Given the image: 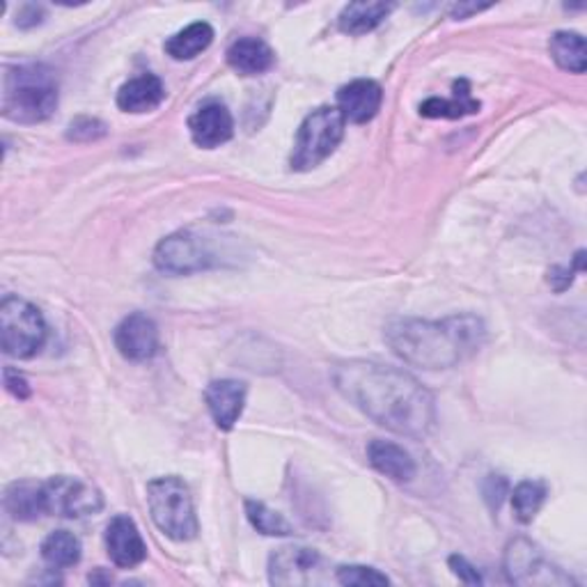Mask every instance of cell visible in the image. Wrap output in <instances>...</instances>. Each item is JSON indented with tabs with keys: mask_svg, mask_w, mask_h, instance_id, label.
<instances>
[{
	"mask_svg": "<svg viewBox=\"0 0 587 587\" xmlns=\"http://www.w3.org/2000/svg\"><path fill=\"white\" fill-rule=\"evenodd\" d=\"M330 379L349 404L400 436L425 438L436 427L434 395L413 374L374 361H345Z\"/></svg>",
	"mask_w": 587,
	"mask_h": 587,
	"instance_id": "obj_1",
	"label": "cell"
},
{
	"mask_svg": "<svg viewBox=\"0 0 587 587\" xmlns=\"http://www.w3.org/2000/svg\"><path fill=\"white\" fill-rule=\"evenodd\" d=\"M487 328L475 314H454L440 322L395 320L386 328V342L409 365L450 370L479 351Z\"/></svg>",
	"mask_w": 587,
	"mask_h": 587,
	"instance_id": "obj_2",
	"label": "cell"
},
{
	"mask_svg": "<svg viewBox=\"0 0 587 587\" xmlns=\"http://www.w3.org/2000/svg\"><path fill=\"white\" fill-rule=\"evenodd\" d=\"M58 109V80L41 65L8 67L3 78V115L18 124L45 122Z\"/></svg>",
	"mask_w": 587,
	"mask_h": 587,
	"instance_id": "obj_3",
	"label": "cell"
},
{
	"mask_svg": "<svg viewBox=\"0 0 587 587\" xmlns=\"http://www.w3.org/2000/svg\"><path fill=\"white\" fill-rule=\"evenodd\" d=\"M147 505L157 528L175 541H188L198 535V516L193 498L184 482L175 475L157 477L147 485Z\"/></svg>",
	"mask_w": 587,
	"mask_h": 587,
	"instance_id": "obj_4",
	"label": "cell"
},
{
	"mask_svg": "<svg viewBox=\"0 0 587 587\" xmlns=\"http://www.w3.org/2000/svg\"><path fill=\"white\" fill-rule=\"evenodd\" d=\"M345 117L338 109L322 107L312 111L297 134V142H294L291 152V171H312L322 161H326L345 136Z\"/></svg>",
	"mask_w": 587,
	"mask_h": 587,
	"instance_id": "obj_5",
	"label": "cell"
},
{
	"mask_svg": "<svg viewBox=\"0 0 587 587\" xmlns=\"http://www.w3.org/2000/svg\"><path fill=\"white\" fill-rule=\"evenodd\" d=\"M0 338L3 351L12 359H33L47 340V322L33 303L5 297L0 303Z\"/></svg>",
	"mask_w": 587,
	"mask_h": 587,
	"instance_id": "obj_6",
	"label": "cell"
},
{
	"mask_svg": "<svg viewBox=\"0 0 587 587\" xmlns=\"http://www.w3.org/2000/svg\"><path fill=\"white\" fill-rule=\"evenodd\" d=\"M505 574L514 585H553L564 587L574 585V580L564 574L553 562L544 558L539 547L530 539H512L505 549Z\"/></svg>",
	"mask_w": 587,
	"mask_h": 587,
	"instance_id": "obj_7",
	"label": "cell"
},
{
	"mask_svg": "<svg viewBox=\"0 0 587 587\" xmlns=\"http://www.w3.org/2000/svg\"><path fill=\"white\" fill-rule=\"evenodd\" d=\"M47 514L65 516V519H83L97 514L103 508L101 494L78 477H51L45 482Z\"/></svg>",
	"mask_w": 587,
	"mask_h": 587,
	"instance_id": "obj_8",
	"label": "cell"
},
{
	"mask_svg": "<svg viewBox=\"0 0 587 587\" xmlns=\"http://www.w3.org/2000/svg\"><path fill=\"white\" fill-rule=\"evenodd\" d=\"M268 580L274 585H317L326 580L324 558L305 547H283L268 558Z\"/></svg>",
	"mask_w": 587,
	"mask_h": 587,
	"instance_id": "obj_9",
	"label": "cell"
},
{
	"mask_svg": "<svg viewBox=\"0 0 587 587\" xmlns=\"http://www.w3.org/2000/svg\"><path fill=\"white\" fill-rule=\"evenodd\" d=\"M212 255L204 250L202 239L191 233H177L165 237L154 250V264L163 274L186 276L209 266Z\"/></svg>",
	"mask_w": 587,
	"mask_h": 587,
	"instance_id": "obj_10",
	"label": "cell"
},
{
	"mask_svg": "<svg viewBox=\"0 0 587 587\" xmlns=\"http://www.w3.org/2000/svg\"><path fill=\"white\" fill-rule=\"evenodd\" d=\"M115 347L127 361H150L159 351V328L154 320L142 312L129 314L115 328Z\"/></svg>",
	"mask_w": 587,
	"mask_h": 587,
	"instance_id": "obj_11",
	"label": "cell"
},
{
	"mask_svg": "<svg viewBox=\"0 0 587 587\" xmlns=\"http://www.w3.org/2000/svg\"><path fill=\"white\" fill-rule=\"evenodd\" d=\"M188 132H191L193 142L202 150H214V147H221L233 138L235 120L223 103L209 101L188 120Z\"/></svg>",
	"mask_w": 587,
	"mask_h": 587,
	"instance_id": "obj_12",
	"label": "cell"
},
{
	"mask_svg": "<svg viewBox=\"0 0 587 587\" xmlns=\"http://www.w3.org/2000/svg\"><path fill=\"white\" fill-rule=\"evenodd\" d=\"M107 551L109 558L122 570L138 567V564L147 558V547L134 519L120 514L109 523Z\"/></svg>",
	"mask_w": 587,
	"mask_h": 587,
	"instance_id": "obj_13",
	"label": "cell"
},
{
	"mask_svg": "<svg viewBox=\"0 0 587 587\" xmlns=\"http://www.w3.org/2000/svg\"><path fill=\"white\" fill-rule=\"evenodd\" d=\"M384 92L376 80L359 78L338 90V111L345 122L365 124L382 109Z\"/></svg>",
	"mask_w": 587,
	"mask_h": 587,
	"instance_id": "obj_14",
	"label": "cell"
},
{
	"mask_svg": "<svg viewBox=\"0 0 587 587\" xmlns=\"http://www.w3.org/2000/svg\"><path fill=\"white\" fill-rule=\"evenodd\" d=\"M246 384L235 379H218L207 386L204 400L218 429L227 432L239 423L246 407Z\"/></svg>",
	"mask_w": 587,
	"mask_h": 587,
	"instance_id": "obj_15",
	"label": "cell"
},
{
	"mask_svg": "<svg viewBox=\"0 0 587 587\" xmlns=\"http://www.w3.org/2000/svg\"><path fill=\"white\" fill-rule=\"evenodd\" d=\"M276 53L258 37H241L227 49V65L241 76H260L274 67Z\"/></svg>",
	"mask_w": 587,
	"mask_h": 587,
	"instance_id": "obj_16",
	"label": "cell"
},
{
	"mask_svg": "<svg viewBox=\"0 0 587 587\" xmlns=\"http://www.w3.org/2000/svg\"><path fill=\"white\" fill-rule=\"evenodd\" d=\"M367 459L374 471H379L395 482H409L415 477L417 471L411 454L402 446L392 444V440L374 438L367 446Z\"/></svg>",
	"mask_w": 587,
	"mask_h": 587,
	"instance_id": "obj_17",
	"label": "cell"
},
{
	"mask_svg": "<svg viewBox=\"0 0 587 587\" xmlns=\"http://www.w3.org/2000/svg\"><path fill=\"white\" fill-rule=\"evenodd\" d=\"M165 99V88L159 76L145 74L124 83L117 92V107L124 113H150L161 107Z\"/></svg>",
	"mask_w": 587,
	"mask_h": 587,
	"instance_id": "obj_18",
	"label": "cell"
},
{
	"mask_svg": "<svg viewBox=\"0 0 587 587\" xmlns=\"http://www.w3.org/2000/svg\"><path fill=\"white\" fill-rule=\"evenodd\" d=\"M5 510L16 521H35L47 514L45 485L37 482H14L5 491Z\"/></svg>",
	"mask_w": 587,
	"mask_h": 587,
	"instance_id": "obj_19",
	"label": "cell"
},
{
	"mask_svg": "<svg viewBox=\"0 0 587 587\" xmlns=\"http://www.w3.org/2000/svg\"><path fill=\"white\" fill-rule=\"evenodd\" d=\"M475 113H479V101H475L471 97L469 80H457L454 83V97L452 99L432 97L425 103H421V115H425V117L457 120V117L475 115Z\"/></svg>",
	"mask_w": 587,
	"mask_h": 587,
	"instance_id": "obj_20",
	"label": "cell"
},
{
	"mask_svg": "<svg viewBox=\"0 0 587 587\" xmlns=\"http://www.w3.org/2000/svg\"><path fill=\"white\" fill-rule=\"evenodd\" d=\"M395 10L392 3H349L338 18V26L347 35H365L376 26L384 24V18Z\"/></svg>",
	"mask_w": 587,
	"mask_h": 587,
	"instance_id": "obj_21",
	"label": "cell"
},
{
	"mask_svg": "<svg viewBox=\"0 0 587 587\" xmlns=\"http://www.w3.org/2000/svg\"><path fill=\"white\" fill-rule=\"evenodd\" d=\"M214 41V28L207 21L186 26L165 41V53L175 60H193Z\"/></svg>",
	"mask_w": 587,
	"mask_h": 587,
	"instance_id": "obj_22",
	"label": "cell"
},
{
	"mask_svg": "<svg viewBox=\"0 0 587 587\" xmlns=\"http://www.w3.org/2000/svg\"><path fill=\"white\" fill-rule=\"evenodd\" d=\"M549 51L560 70L572 72V74L585 72L587 47H585V39L578 33H570V30L555 33L549 41Z\"/></svg>",
	"mask_w": 587,
	"mask_h": 587,
	"instance_id": "obj_23",
	"label": "cell"
},
{
	"mask_svg": "<svg viewBox=\"0 0 587 587\" xmlns=\"http://www.w3.org/2000/svg\"><path fill=\"white\" fill-rule=\"evenodd\" d=\"M41 558L53 570H67L80 560V541L70 530H55L41 541Z\"/></svg>",
	"mask_w": 587,
	"mask_h": 587,
	"instance_id": "obj_24",
	"label": "cell"
},
{
	"mask_svg": "<svg viewBox=\"0 0 587 587\" xmlns=\"http://www.w3.org/2000/svg\"><path fill=\"white\" fill-rule=\"evenodd\" d=\"M547 485H544V482L539 479H526V482H521V485L514 489L512 494V505H514V514L521 523H530L541 505H544V500H547Z\"/></svg>",
	"mask_w": 587,
	"mask_h": 587,
	"instance_id": "obj_25",
	"label": "cell"
},
{
	"mask_svg": "<svg viewBox=\"0 0 587 587\" xmlns=\"http://www.w3.org/2000/svg\"><path fill=\"white\" fill-rule=\"evenodd\" d=\"M246 514H248V521L253 523V528L262 535H268V537L291 535V526L283 519V514L268 510L264 502L246 500Z\"/></svg>",
	"mask_w": 587,
	"mask_h": 587,
	"instance_id": "obj_26",
	"label": "cell"
},
{
	"mask_svg": "<svg viewBox=\"0 0 587 587\" xmlns=\"http://www.w3.org/2000/svg\"><path fill=\"white\" fill-rule=\"evenodd\" d=\"M338 583L351 585V587H374V585H388L390 578L374 567H363V564H349V567H340L335 574Z\"/></svg>",
	"mask_w": 587,
	"mask_h": 587,
	"instance_id": "obj_27",
	"label": "cell"
},
{
	"mask_svg": "<svg viewBox=\"0 0 587 587\" xmlns=\"http://www.w3.org/2000/svg\"><path fill=\"white\" fill-rule=\"evenodd\" d=\"M103 136H107V124L95 117H78L70 124V129H67V138L76 142H90Z\"/></svg>",
	"mask_w": 587,
	"mask_h": 587,
	"instance_id": "obj_28",
	"label": "cell"
},
{
	"mask_svg": "<svg viewBox=\"0 0 587 587\" xmlns=\"http://www.w3.org/2000/svg\"><path fill=\"white\" fill-rule=\"evenodd\" d=\"M450 567H452V572H454L461 580L469 583V585H479V583H482L479 572L473 567V564H471L466 558L452 555V558H450Z\"/></svg>",
	"mask_w": 587,
	"mask_h": 587,
	"instance_id": "obj_29",
	"label": "cell"
},
{
	"mask_svg": "<svg viewBox=\"0 0 587 587\" xmlns=\"http://www.w3.org/2000/svg\"><path fill=\"white\" fill-rule=\"evenodd\" d=\"M5 386L14 397H18V400H26V397H30L28 382L18 372H14L12 367H5Z\"/></svg>",
	"mask_w": 587,
	"mask_h": 587,
	"instance_id": "obj_30",
	"label": "cell"
},
{
	"mask_svg": "<svg viewBox=\"0 0 587 587\" xmlns=\"http://www.w3.org/2000/svg\"><path fill=\"white\" fill-rule=\"evenodd\" d=\"M41 18H45V10L37 5H24L16 14V26L18 28H35L41 24Z\"/></svg>",
	"mask_w": 587,
	"mask_h": 587,
	"instance_id": "obj_31",
	"label": "cell"
},
{
	"mask_svg": "<svg viewBox=\"0 0 587 587\" xmlns=\"http://www.w3.org/2000/svg\"><path fill=\"white\" fill-rule=\"evenodd\" d=\"M489 5H454L452 8V16L454 18H466L469 14H475V12H482V10H487Z\"/></svg>",
	"mask_w": 587,
	"mask_h": 587,
	"instance_id": "obj_32",
	"label": "cell"
}]
</instances>
